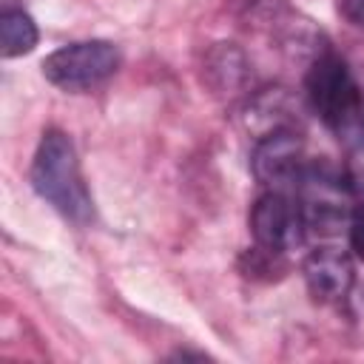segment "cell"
Returning a JSON list of instances; mask_svg holds the SVG:
<instances>
[{
    "label": "cell",
    "instance_id": "3957f363",
    "mask_svg": "<svg viewBox=\"0 0 364 364\" xmlns=\"http://www.w3.org/2000/svg\"><path fill=\"white\" fill-rule=\"evenodd\" d=\"M119 68V48L108 40H80L60 46L43 60V77L63 91H88Z\"/></svg>",
    "mask_w": 364,
    "mask_h": 364
},
{
    "label": "cell",
    "instance_id": "30bf717a",
    "mask_svg": "<svg viewBox=\"0 0 364 364\" xmlns=\"http://www.w3.org/2000/svg\"><path fill=\"white\" fill-rule=\"evenodd\" d=\"M341 14L355 28H364V0H341Z\"/></svg>",
    "mask_w": 364,
    "mask_h": 364
},
{
    "label": "cell",
    "instance_id": "8fae6325",
    "mask_svg": "<svg viewBox=\"0 0 364 364\" xmlns=\"http://www.w3.org/2000/svg\"><path fill=\"white\" fill-rule=\"evenodd\" d=\"M355 179H358V185L364 188V151H361V156H358V168H355Z\"/></svg>",
    "mask_w": 364,
    "mask_h": 364
},
{
    "label": "cell",
    "instance_id": "8992f818",
    "mask_svg": "<svg viewBox=\"0 0 364 364\" xmlns=\"http://www.w3.org/2000/svg\"><path fill=\"white\" fill-rule=\"evenodd\" d=\"M304 216L299 202L282 191H264L250 208V233L256 247L270 253H287L304 239Z\"/></svg>",
    "mask_w": 364,
    "mask_h": 364
},
{
    "label": "cell",
    "instance_id": "7a4b0ae2",
    "mask_svg": "<svg viewBox=\"0 0 364 364\" xmlns=\"http://www.w3.org/2000/svg\"><path fill=\"white\" fill-rule=\"evenodd\" d=\"M304 85H307V100L313 111L327 128L344 134L358 122V111H361L358 85L338 54L327 48L318 51L307 65Z\"/></svg>",
    "mask_w": 364,
    "mask_h": 364
},
{
    "label": "cell",
    "instance_id": "52a82bcc",
    "mask_svg": "<svg viewBox=\"0 0 364 364\" xmlns=\"http://www.w3.org/2000/svg\"><path fill=\"white\" fill-rule=\"evenodd\" d=\"M301 273H304L307 293L321 304H336V301L347 299L353 290V282H355L353 259H350V253H344L338 247L310 250L301 264Z\"/></svg>",
    "mask_w": 364,
    "mask_h": 364
},
{
    "label": "cell",
    "instance_id": "5b68a950",
    "mask_svg": "<svg viewBox=\"0 0 364 364\" xmlns=\"http://www.w3.org/2000/svg\"><path fill=\"white\" fill-rule=\"evenodd\" d=\"M250 171L256 182L267 191L287 193L290 188H299V179L304 173V142L293 128L270 131L259 136L253 154H250Z\"/></svg>",
    "mask_w": 364,
    "mask_h": 364
},
{
    "label": "cell",
    "instance_id": "9c48e42d",
    "mask_svg": "<svg viewBox=\"0 0 364 364\" xmlns=\"http://www.w3.org/2000/svg\"><path fill=\"white\" fill-rule=\"evenodd\" d=\"M347 236H350V250H353V256L364 262V199L355 202L353 210H350Z\"/></svg>",
    "mask_w": 364,
    "mask_h": 364
},
{
    "label": "cell",
    "instance_id": "277c9868",
    "mask_svg": "<svg viewBox=\"0 0 364 364\" xmlns=\"http://www.w3.org/2000/svg\"><path fill=\"white\" fill-rule=\"evenodd\" d=\"M301 216L307 230L318 233H333L344 219H350V185L344 182L341 173L324 168H304L301 179Z\"/></svg>",
    "mask_w": 364,
    "mask_h": 364
},
{
    "label": "cell",
    "instance_id": "6da1fadb",
    "mask_svg": "<svg viewBox=\"0 0 364 364\" xmlns=\"http://www.w3.org/2000/svg\"><path fill=\"white\" fill-rule=\"evenodd\" d=\"M31 188L57 213L74 225H88L94 219V202L82 179V168L74 142L60 128H48L31 159Z\"/></svg>",
    "mask_w": 364,
    "mask_h": 364
},
{
    "label": "cell",
    "instance_id": "ba28073f",
    "mask_svg": "<svg viewBox=\"0 0 364 364\" xmlns=\"http://www.w3.org/2000/svg\"><path fill=\"white\" fill-rule=\"evenodd\" d=\"M40 40L37 23L28 11L23 9H3L0 14V51L3 57H23L28 51H34Z\"/></svg>",
    "mask_w": 364,
    "mask_h": 364
}]
</instances>
